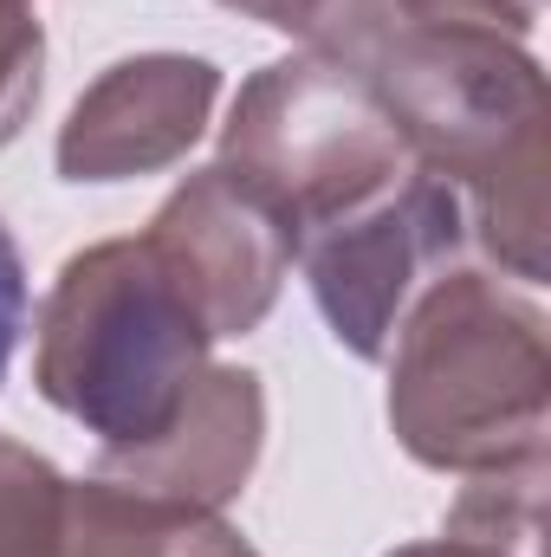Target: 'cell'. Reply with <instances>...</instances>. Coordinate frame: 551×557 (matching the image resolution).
<instances>
[{"label": "cell", "mask_w": 551, "mask_h": 557, "mask_svg": "<svg viewBox=\"0 0 551 557\" xmlns=\"http://www.w3.org/2000/svg\"><path fill=\"white\" fill-rule=\"evenodd\" d=\"M344 65H357L390 111L409 156L441 175L480 247L513 278H546V72L526 39L493 33H415L390 26L370 0H338L325 26L305 39Z\"/></svg>", "instance_id": "6da1fadb"}, {"label": "cell", "mask_w": 551, "mask_h": 557, "mask_svg": "<svg viewBox=\"0 0 551 557\" xmlns=\"http://www.w3.org/2000/svg\"><path fill=\"white\" fill-rule=\"evenodd\" d=\"M215 331L149 240H98L72 253L33 324L39 396L98 434V454L156 441L208 370Z\"/></svg>", "instance_id": "7a4b0ae2"}, {"label": "cell", "mask_w": 551, "mask_h": 557, "mask_svg": "<svg viewBox=\"0 0 551 557\" xmlns=\"http://www.w3.org/2000/svg\"><path fill=\"white\" fill-rule=\"evenodd\" d=\"M390 428L421 467L461 480L546 460V311L487 273L421 285L390 337Z\"/></svg>", "instance_id": "3957f363"}, {"label": "cell", "mask_w": 551, "mask_h": 557, "mask_svg": "<svg viewBox=\"0 0 551 557\" xmlns=\"http://www.w3.org/2000/svg\"><path fill=\"white\" fill-rule=\"evenodd\" d=\"M221 169L285 227L298 253L311 234L383 201L415 156L357 65L298 46L241 85L221 131Z\"/></svg>", "instance_id": "277c9868"}, {"label": "cell", "mask_w": 551, "mask_h": 557, "mask_svg": "<svg viewBox=\"0 0 551 557\" xmlns=\"http://www.w3.org/2000/svg\"><path fill=\"white\" fill-rule=\"evenodd\" d=\"M461 227H467L461 195L415 162L383 201L311 234L292 260L305 267V285H311L331 337L351 357L383 363L421 278L461 247Z\"/></svg>", "instance_id": "5b68a950"}, {"label": "cell", "mask_w": 551, "mask_h": 557, "mask_svg": "<svg viewBox=\"0 0 551 557\" xmlns=\"http://www.w3.org/2000/svg\"><path fill=\"white\" fill-rule=\"evenodd\" d=\"M143 240L162 253V267L188 285V298L201 305L215 344L221 337H247L260 331V318L273 311L285 267H292V240L273 214L215 162L201 175H188L156 221L143 227Z\"/></svg>", "instance_id": "8992f818"}, {"label": "cell", "mask_w": 551, "mask_h": 557, "mask_svg": "<svg viewBox=\"0 0 551 557\" xmlns=\"http://www.w3.org/2000/svg\"><path fill=\"white\" fill-rule=\"evenodd\" d=\"M221 98V72L188 52L118 59L65 117L59 175L65 182H131L182 162Z\"/></svg>", "instance_id": "52a82bcc"}, {"label": "cell", "mask_w": 551, "mask_h": 557, "mask_svg": "<svg viewBox=\"0 0 551 557\" xmlns=\"http://www.w3.org/2000/svg\"><path fill=\"white\" fill-rule=\"evenodd\" d=\"M267 447V389L254 370L208 363L182 416L169 421L156 441L131 454H98V480H118L131 493H149L162 506L188 512H221L260 467Z\"/></svg>", "instance_id": "ba28073f"}, {"label": "cell", "mask_w": 551, "mask_h": 557, "mask_svg": "<svg viewBox=\"0 0 551 557\" xmlns=\"http://www.w3.org/2000/svg\"><path fill=\"white\" fill-rule=\"evenodd\" d=\"M539 512H546V460H519V467L467 473L441 532L506 557H539Z\"/></svg>", "instance_id": "9c48e42d"}, {"label": "cell", "mask_w": 551, "mask_h": 557, "mask_svg": "<svg viewBox=\"0 0 551 557\" xmlns=\"http://www.w3.org/2000/svg\"><path fill=\"white\" fill-rule=\"evenodd\" d=\"M65 499H72V480L0 434V557H52L59 552V532H65Z\"/></svg>", "instance_id": "30bf717a"}, {"label": "cell", "mask_w": 551, "mask_h": 557, "mask_svg": "<svg viewBox=\"0 0 551 557\" xmlns=\"http://www.w3.org/2000/svg\"><path fill=\"white\" fill-rule=\"evenodd\" d=\"M46 78V33L33 20V0H0V149L26 131Z\"/></svg>", "instance_id": "8fae6325"}, {"label": "cell", "mask_w": 551, "mask_h": 557, "mask_svg": "<svg viewBox=\"0 0 551 557\" xmlns=\"http://www.w3.org/2000/svg\"><path fill=\"white\" fill-rule=\"evenodd\" d=\"M390 26L415 33H493V39H526L539 20V0H370Z\"/></svg>", "instance_id": "7c38bea8"}, {"label": "cell", "mask_w": 551, "mask_h": 557, "mask_svg": "<svg viewBox=\"0 0 551 557\" xmlns=\"http://www.w3.org/2000/svg\"><path fill=\"white\" fill-rule=\"evenodd\" d=\"M20 331H26V260H20L13 234L0 227V383H7V363L20 350Z\"/></svg>", "instance_id": "4fadbf2b"}, {"label": "cell", "mask_w": 551, "mask_h": 557, "mask_svg": "<svg viewBox=\"0 0 551 557\" xmlns=\"http://www.w3.org/2000/svg\"><path fill=\"white\" fill-rule=\"evenodd\" d=\"M169 557H260V552H254L234 525H221V512H188Z\"/></svg>", "instance_id": "5bb4252c"}, {"label": "cell", "mask_w": 551, "mask_h": 557, "mask_svg": "<svg viewBox=\"0 0 551 557\" xmlns=\"http://www.w3.org/2000/svg\"><path fill=\"white\" fill-rule=\"evenodd\" d=\"M221 7H234V13H247V20H260V26H279V33H292V39H311L338 0H221Z\"/></svg>", "instance_id": "9a60e30c"}, {"label": "cell", "mask_w": 551, "mask_h": 557, "mask_svg": "<svg viewBox=\"0 0 551 557\" xmlns=\"http://www.w3.org/2000/svg\"><path fill=\"white\" fill-rule=\"evenodd\" d=\"M390 557H506V552H487V545H474V539H428V545H403V552H390Z\"/></svg>", "instance_id": "2e32d148"}]
</instances>
